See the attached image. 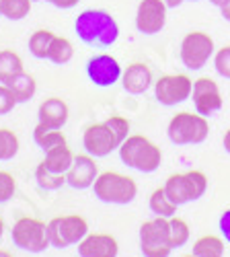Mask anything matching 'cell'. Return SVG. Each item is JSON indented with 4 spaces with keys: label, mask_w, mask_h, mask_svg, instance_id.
<instances>
[{
    "label": "cell",
    "mask_w": 230,
    "mask_h": 257,
    "mask_svg": "<svg viewBox=\"0 0 230 257\" xmlns=\"http://www.w3.org/2000/svg\"><path fill=\"white\" fill-rule=\"evenodd\" d=\"M76 37L89 48L107 50L119 39V23L103 9H87L74 21Z\"/></svg>",
    "instance_id": "obj_1"
},
{
    "label": "cell",
    "mask_w": 230,
    "mask_h": 257,
    "mask_svg": "<svg viewBox=\"0 0 230 257\" xmlns=\"http://www.w3.org/2000/svg\"><path fill=\"white\" fill-rule=\"evenodd\" d=\"M119 161L138 173H154L160 169L162 153L160 148L142 134H130L117 148Z\"/></svg>",
    "instance_id": "obj_2"
},
{
    "label": "cell",
    "mask_w": 230,
    "mask_h": 257,
    "mask_svg": "<svg viewBox=\"0 0 230 257\" xmlns=\"http://www.w3.org/2000/svg\"><path fill=\"white\" fill-rule=\"evenodd\" d=\"M91 189L99 202L115 206H128L138 196V183L132 177L115 173V171L99 173Z\"/></svg>",
    "instance_id": "obj_3"
},
{
    "label": "cell",
    "mask_w": 230,
    "mask_h": 257,
    "mask_svg": "<svg viewBox=\"0 0 230 257\" xmlns=\"http://www.w3.org/2000/svg\"><path fill=\"white\" fill-rule=\"evenodd\" d=\"M166 136L177 146L203 144L210 136V123L205 115H199L197 111H181L169 121Z\"/></svg>",
    "instance_id": "obj_4"
},
{
    "label": "cell",
    "mask_w": 230,
    "mask_h": 257,
    "mask_svg": "<svg viewBox=\"0 0 230 257\" xmlns=\"http://www.w3.org/2000/svg\"><path fill=\"white\" fill-rule=\"evenodd\" d=\"M164 191L177 206L197 202L207 191V177L201 171H185L175 173L164 181Z\"/></svg>",
    "instance_id": "obj_5"
},
{
    "label": "cell",
    "mask_w": 230,
    "mask_h": 257,
    "mask_svg": "<svg viewBox=\"0 0 230 257\" xmlns=\"http://www.w3.org/2000/svg\"><path fill=\"white\" fill-rule=\"evenodd\" d=\"M140 251L144 257H169L173 253L169 218L156 216L140 226Z\"/></svg>",
    "instance_id": "obj_6"
},
{
    "label": "cell",
    "mask_w": 230,
    "mask_h": 257,
    "mask_svg": "<svg viewBox=\"0 0 230 257\" xmlns=\"http://www.w3.org/2000/svg\"><path fill=\"white\" fill-rule=\"evenodd\" d=\"M89 234V222L78 216V214H68V216H56L48 222V239L50 247L66 249L78 245Z\"/></svg>",
    "instance_id": "obj_7"
},
{
    "label": "cell",
    "mask_w": 230,
    "mask_h": 257,
    "mask_svg": "<svg viewBox=\"0 0 230 257\" xmlns=\"http://www.w3.org/2000/svg\"><path fill=\"white\" fill-rule=\"evenodd\" d=\"M11 237L19 249H23L27 253H44L50 247L48 222L39 218H31V216L19 218L11 228Z\"/></svg>",
    "instance_id": "obj_8"
},
{
    "label": "cell",
    "mask_w": 230,
    "mask_h": 257,
    "mask_svg": "<svg viewBox=\"0 0 230 257\" xmlns=\"http://www.w3.org/2000/svg\"><path fill=\"white\" fill-rule=\"evenodd\" d=\"M181 62L187 70H201L214 56V39L205 31H189L181 39Z\"/></svg>",
    "instance_id": "obj_9"
},
{
    "label": "cell",
    "mask_w": 230,
    "mask_h": 257,
    "mask_svg": "<svg viewBox=\"0 0 230 257\" xmlns=\"http://www.w3.org/2000/svg\"><path fill=\"white\" fill-rule=\"evenodd\" d=\"M193 80L187 74H162L154 80V97L164 107H175L191 97Z\"/></svg>",
    "instance_id": "obj_10"
},
{
    "label": "cell",
    "mask_w": 230,
    "mask_h": 257,
    "mask_svg": "<svg viewBox=\"0 0 230 257\" xmlns=\"http://www.w3.org/2000/svg\"><path fill=\"white\" fill-rule=\"evenodd\" d=\"M82 146H85L87 155L95 159H105L117 151L121 142L117 140L111 125L107 121H101V123H91L85 130V134H82Z\"/></svg>",
    "instance_id": "obj_11"
},
{
    "label": "cell",
    "mask_w": 230,
    "mask_h": 257,
    "mask_svg": "<svg viewBox=\"0 0 230 257\" xmlns=\"http://www.w3.org/2000/svg\"><path fill=\"white\" fill-rule=\"evenodd\" d=\"M123 68L115 56L111 54H97L87 62V76L95 87L107 89L121 80Z\"/></svg>",
    "instance_id": "obj_12"
},
{
    "label": "cell",
    "mask_w": 230,
    "mask_h": 257,
    "mask_svg": "<svg viewBox=\"0 0 230 257\" xmlns=\"http://www.w3.org/2000/svg\"><path fill=\"white\" fill-rule=\"evenodd\" d=\"M191 99H193V105H195V111L199 115H205V117L218 113L222 109V105H224L218 82L210 76H201V78L193 80Z\"/></svg>",
    "instance_id": "obj_13"
},
{
    "label": "cell",
    "mask_w": 230,
    "mask_h": 257,
    "mask_svg": "<svg viewBox=\"0 0 230 257\" xmlns=\"http://www.w3.org/2000/svg\"><path fill=\"white\" fill-rule=\"evenodd\" d=\"M169 7L162 0H140L136 9V29L142 35H156L166 25Z\"/></svg>",
    "instance_id": "obj_14"
},
{
    "label": "cell",
    "mask_w": 230,
    "mask_h": 257,
    "mask_svg": "<svg viewBox=\"0 0 230 257\" xmlns=\"http://www.w3.org/2000/svg\"><path fill=\"white\" fill-rule=\"evenodd\" d=\"M99 175L95 157L91 155H74L70 169L66 171V183L72 189H91Z\"/></svg>",
    "instance_id": "obj_15"
},
{
    "label": "cell",
    "mask_w": 230,
    "mask_h": 257,
    "mask_svg": "<svg viewBox=\"0 0 230 257\" xmlns=\"http://www.w3.org/2000/svg\"><path fill=\"white\" fill-rule=\"evenodd\" d=\"M80 257H117L119 255V243L115 237L107 232H89L78 245Z\"/></svg>",
    "instance_id": "obj_16"
},
{
    "label": "cell",
    "mask_w": 230,
    "mask_h": 257,
    "mask_svg": "<svg viewBox=\"0 0 230 257\" xmlns=\"http://www.w3.org/2000/svg\"><path fill=\"white\" fill-rule=\"evenodd\" d=\"M121 87L130 95H144L150 87H154V76L148 64L144 62H132L128 68H123L121 74Z\"/></svg>",
    "instance_id": "obj_17"
},
{
    "label": "cell",
    "mask_w": 230,
    "mask_h": 257,
    "mask_svg": "<svg viewBox=\"0 0 230 257\" xmlns=\"http://www.w3.org/2000/svg\"><path fill=\"white\" fill-rule=\"evenodd\" d=\"M70 117L68 103L60 97H48L37 109V123L50 127V130H62Z\"/></svg>",
    "instance_id": "obj_18"
},
{
    "label": "cell",
    "mask_w": 230,
    "mask_h": 257,
    "mask_svg": "<svg viewBox=\"0 0 230 257\" xmlns=\"http://www.w3.org/2000/svg\"><path fill=\"white\" fill-rule=\"evenodd\" d=\"M74 161V153H72V148L66 144H60L56 148H52V151L46 153V159L41 161L50 171H54V173H62V175H66V171L70 169Z\"/></svg>",
    "instance_id": "obj_19"
},
{
    "label": "cell",
    "mask_w": 230,
    "mask_h": 257,
    "mask_svg": "<svg viewBox=\"0 0 230 257\" xmlns=\"http://www.w3.org/2000/svg\"><path fill=\"white\" fill-rule=\"evenodd\" d=\"M25 70L23 60L13 50H0V84H9L17 74Z\"/></svg>",
    "instance_id": "obj_20"
},
{
    "label": "cell",
    "mask_w": 230,
    "mask_h": 257,
    "mask_svg": "<svg viewBox=\"0 0 230 257\" xmlns=\"http://www.w3.org/2000/svg\"><path fill=\"white\" fill-rule=\"evenodd\" d=\"M7 87L13 91L17 103H27V101L33 99V95H35V91H37V82H35V78H33L31 74H27V72L23 70L21 74H17V76L7 84Z\"/></svg>",
    "instance_id": "obj_21"
},
{
    "label": "cell",
    "mask_w": 230,
    "mask_h": 257,
    "mask_svg": "<svg viewBox=\"0 0 230 257\" xmlns=\"http://www.w3.org/2000/svg\"><path fill=\"white\" fill-rule=\"evenodd\" d=\"M224 249H226V241L222 237L205 234V237H199L193 243L191 253L195 257H224Z\"/></svg>",
    "instance_id": "obj_22"
},
{
    "label": "cell",
    "mask_w": 230,
    "mask_h": 257,
    "mask_svg": "<svg viewBox=\"0 0 230 257\" xmlns=\"http://www.w3.org/2000/svg\"><path fill=\"white\" fill-rule=\"evenodd\" d=\"M148 206L154 212V216H160V218H173L177 214V208H179L169 196H166L164 187H156L152 191L150 200H148Z\"/></svg>",
    "instance_id": "obj_23"
},
{
    "label": "cell",
    "mask_w": 230,
    "mask_h": 257,
    "mask_svg": "<svg viewBox=\"0 0 230 257\" xmlns=\"http://www.w3.org/2000/svg\"><path fill=\"white\" fill-rule=\"evenodd\" d=\"M72 58H74L72 41L62 37V35H56L52 46H50V52H48V60L52 64H56V66H64V64H68Z\"/></svg>",
    "instance_id": "obj_24"
},
{
    "label": "cell",
    "mask_w": 230,
    "mask_h": 257,
    "mask_svg": "<svg viewBox=\"0 0 230 257\" xmlns=\"http://www.w3.org/2000/svg\"><path fill=\"white\" fill-rule=\"evenodd\" d=\"M33 140L44 153L52 151V148H56L60 144H66V136H64L62 130H50V127H44L39 123L35 125V130H33Z\"/></svg>",
    "instance_id": "obj_25"
},
{
    "label": "cell",
    "mask_w": 230,
    "mask_h": 257,
    "mask_svg": "<svg viewBox=\"0 0 230 257\" xmlns=\"http://www.w3.org/2000/svg\"><path fill=\"white\" fill-rule=\"evenodd\" d=\"M56 33L50 31V29H37L31 33L29 37V52L33 58L37 60H48V52H50V46L54 41Z\"/></svg>",
    "instance_id": "obj_26"
},
{
    "label": "cell",
    "mask_w": 230,
    "mask_h": 257,
    "mask_svg": "<svg viewBox=\"0 0 230 257\" xmlns=\"http://www.w3.org/2000/svg\"><path fill=\"white\" fill-rule=\"evenodd\" d=\"M35 181L41 189H46V191H56L60 189L62 185L66 183V175H62V173H54V171H50L44 163H39L37 169H35Z\"/></svg>",
    "instance_id": "obj_27"
},
{
    "label": "cell",
    "mask_w": 230,
    "mask_h": 257,
    "mask_svg": "<svg viewBox=\"0 0 230 257\" xmlns=\"http://www.w3.org/2000/svg\"><path fill=\"white\" fill-rule=\"evenodd\" d=\"M33 0H0V17L9 21H21L31 13Z\"/></svg>",
    "instance_id": "obj_28"
},
{
    "label": "cell",
    "mask_w": 230,
    "mask_h": 257,
    "mask_svg": "<svg viewBox=\"0 0 230 257\" xmlns=\"http://www.w3.org/2000/svg\"><path fill=\"white\" fill-rule=\"evenodd\" d=\"M169 228H171V245L173 249H181L189 243V237H191V228L183 218H169Z\"/></svg>",
    "instance_id": "obj_29"
},
{
    "label": "cell",
    "mask_w": 230,
    "mask_h": 257,
    "mask_svg": "<svg viewBox=\"0 0 230 257\" xmlns=\"http://www.w3.org/2000/svg\"><path fill=\"white\" fill-rule=\"evenodd\" d=\"M21 148L19 136L13 130H7V127H0V161H11L17 157Z\"/></svg>",
    "instance_id": "obj_30"
},
{
    "label": "cell",
    "mask_w": 230,
    "mask_h": 257,
    "mask_svg": "<svg viewBox=\"0 0 230 257\" xmlns=\"http://www.w3.org/2000/svg\"><path fill=\"white\" fill-rule=\"evenodd\" d=\"M214 68L222 78L230 80V46H222L214 52Z\"/></svg>",
    "instance_id": "obj_31"
},
{
    "label": "cell",
    "mask_w": 230,
    "mask_h": 257,
    "mask_svg": "<svg viewBox=\"0 0 230 257\" xmlns=\"http://www.w3.org/2000/svg\"><path fill=\"white\" fill-rule=\"evenodd\" d=\"M17 194V181L11 173L7 171H0V204L9 202L13 196Z\"/></svg>",
    "instance_id": "obj_32"
},
{
    "label": "cell",
    "mask_w": 230,
    "mask_h": 257,
    "mask_svg": "<svg viewBox=\"0 0 230 257\" xmlns=\"http://www.w3.org/2000/svg\"><path fill=\"white\" fill-rule=\"evenodd\" d=\"M17 99L13 95V91L7 87V84H0V115H7L15 109Z\"/></svg>",
    "instance_id": "obj_33"
},
{
    "label": "cell",
    "mask_w": 230,
    "mask_h": 257,
    "mask_svg": "<svg viewBox=\"0 0 230 257\" xmlns=\"http://www.w3.org/2000/svg\"><path fill=\"white\" fill-rule=\"evenodd\" d=\"M218 228H220V237H222L226 243H230V208L224 210V212L220 214V218H218Z\"/></svg>",
    "instance_id": "obj_34"
},
{
    "label": "cell",
    "mask_w": 230,
    "mask_h": 257,
    "mask_svg": "<svg viewBox=\"0 0 230 257\" xmlns=\"http://www.w3.org/2000/svg\"><path fill=\"white\" fill-rule=\"evenodd\" d=\"M44 3H50L52 7H56V9H64V11H68V9H74L80 0H44Z\"/></svg>",
    "instance_id": "obj_35"
},
{
    "label": "cell",
    "mask_w": 230,
    "mask_h": 257,
    "mask_svg": "<svg viewBox=\"0 0 230 257\" xmlns=\"http://www.w3.org/2000/svg\"><path fill=\"white\" fill-rule=\"evenodd\" d=\"M220 9V13H222V17L228 21V23H230V0H224V3L218 7Z\"/></svg>",
    "instance_id": "obj_36"
},
{
    "label": "cell",
    "mask_w": 230,
    "mask_h": 257,
    "mask_svg": "<svg viewBox=\"0 0 230 257\" xmlns=\"http://www.w3.org/2000/svg\"><path fill=\"white\" fill-rule=\"evenodd\" d=\"M222 144H224V151L230 155V127L224 132V138H222Z\"/></svg>",
    "instance_id": "obj_37"
},
{
    "label": "cell",
    "mask_w": 230,
    "mask_h": 257,
    "mask_svg": "<svg viewBox=\"0 0 230 257\" xmlns=\"http://www.w3.org/2000/svg\"><path fill=\"white\" fill-rule=\"evenodd\" d=\"M162 3L169 7V9H177V7H181L185 3V0H162Z\"/></svg>",
    "instance_id": "obj_38"
},
{
    "label": "cell",
    "mask_w": 230,
    "mask_h": 257,
    "mask_svg": "<svg viewBox=\"0 0 230 257\" xmlns=\"http://www.w3.org/2000/svg\"><path fill=\"white\" fill-rule=\"evenodd\" d=\"M3 234H5V220L0 218V239H3Z\"/></svg>",
    "instance_id": "obj_39"
},
{
    "label": "cell",
    "mask_w": 230,
    "mask_h": 257,
    "mask_svg": "<svg viewBox=\"0 0 230 257\" xmlns=\"http://www.w3.org/2000/svg\"><path fill=\"white\" fill-rule=\"evenodd\" d=\"M0 257H13L9 251H5V249H0Z\"/></svg>",
    "instance_id": "obj_40"
},
{
    "label": "cell",
    "mask_w": 230,
    "mask_h": 257,
    "mask_svg": "<svg viewBox=\"0 0 230 257\" xmlns=\"http://www.w3.org/2000/svg\"><path fill=\"white\" fill-rule=\"evenodd\" d=\"M210 3H212V5H214V7H220V5H222V3H224V0H210Z\"/></svg>",
    "instance_id": "obj_41"
},
{
    "label": "cell",
    "mask_w": 230,
    "mask_h": 257,
    "mask_svg": "<svg viewBox=\"0 0 230 257\" xmlns=\"http://www.w3.org/2000/svg\"><path fill=\"white\" fill-rule=\"evenodd\" d=\"M185 257H195V255H193V253H189V255H185Z\"/></svg>",
    "instance_id": "obj_42"
},
{
    "label": "cell",
    "mask_w": 230,
    "mask_h": 257,
    "mask_svg": "<svg viewBox=\"0 0 230 257\" xmlns=\"http://www.w3.org/2000/svg\"><path fill=\"white\" fill-rule=\"evenodd\" d=\"M33 3H39V0H33Z\"/></svg>",
    "instance_id": "obj_43"
},
{
    "label": "cell",
    "mask_w": 230,
    "mask_h": 257,
    "mask_svg": "<svg viewBox=\"0 0 230 257\" xmlns=\"http://www.w3.org/2000/svg\"><path fill=\"white\" fill-rule=\"evenodd\" d=\"M191 3H197V0H191Z\"/></svg>",
    "instance_id": "obj_44"
}]
</instances>
